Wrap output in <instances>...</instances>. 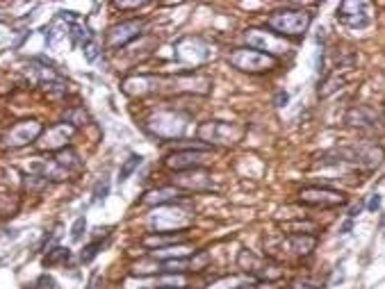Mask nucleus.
Segmentation results:
<instances>
[{
    "label": "nucleus",
    "instance_id": "1",
    "mask_svg": "<svg viewBox=\"0 0 385 289\" xmlns=\"http://www.w3.org/2000/svg\"><path fill=\"white\" fill-rule=\"evenodd\" d=\"M326 155L336 157V160H322V164H351V166H355V169H362V171L379 169L385 160L383 146H379V143H369V141L333 148L331 153H326Z\"/></svg>",
    "mask_w": 385,
    "mask_h": 289
},
{
    "label": "nucleus",
    "instance_id": "2",
    "mask_svg": "<svg viewBox=\"0 0 385 289\" xmlns=\"http://www.w3.org/2000/svg\"><path fill=\"white\" fill-rule=\"evenodd\" d=\"M312 14L308 10H278L267 16V30L283 39H299L308 32Z\"/></svg>",
    "mask_w": 385,
    "mask_h": 289
},
{
    "label": "nucleus",
    "instance_id": "3",
    "mask_svg": "<svg viewBox=\"0 0 385 289\" xmlns=\"http://www.w3.org/2000/svg\"><path fill=\"white\" fill-rule=\"evenodd\" d=\"M228 64L232 69L242 71V73L263 76V73H272V71L278 67V60H276V57L265 55V53H258V50H253V48L246 46V48L230 50Z\"/></svg>",
    "mask_w": 385,
    "mask_h": 289
},
{
    "label": "nucleus",
    "instance_id": "4",
    "mask_svg": "<svg viewBox=\"0 0 385 289\" xmlns=\"http://www.w3.org/2000/svg\"><path fill=\"white\" fill-rule=\"evenodd\" d=\"M239 266H242V271L256 278L260 285L280 283V280L285 278V266L280 262H276L272 257H256L251 251L239 253Z\"/></svg>",
    "mask_w": 385,
    "mask_h": 289
},
{
    "label": "nucleus",
    "instance_id": "5",
    "mask_svg": "<svg viewBox=\"0 0 385 289\" xmlns=\"http://www.w3.org/2000/svg\"><path fill=\"white\" fill-rule=\"evenodd\" d=\"M246 128L226 121H208L199 128V139L210 146H235L244 139Z\"/></svg>",
    "mask_w": 385,
    "mask_h": 289
},
{
    "label": "nucleus",
    "instance_id": "6",
    "mask_svg": "<svg viewBox=\"0 0 385 289\" xmlns=\"http://www.w3.org/2000/svg\"><path fill=\"white\" fill-rule=\"evenodd\" d=\"M244 41L249 48L270 55V57H276V60H278L280 55L289 53V41L278 37V34H274L272 30H267V27H249V30L244 32Z\"/></svg>",
    "mask_w": 385,
    "mask_h": 289
},
{
    "label": "nucleus",
    "instance_id": "7",
    "mask_svg": "<svg viewBox=\"0 0 385 289\" xmlns=\"http://www.w3.org/2000/svg\"><path fill=\"white\" fill-rule=\"evenodd\" d=\"M146 128L157 139H178L187 130V117L178 112H157L148 119Z\"/></svg>",
    "mask_w": 385,
    "mask_h": 289
},
{
    "label": "nucleus",
    "instance_id": "8",
    "mask_svg": "<svg viewBox=\"0 0 385 289\" xmlns=\"http://www.w3.org/2000/svg\"><path fill=\"white\" fill-rule=\"evenodd\" d=\"M299 203L306 207H322V209H331V207H340L346 203V196L340 189H331V187H303L299 192Z\"/></svg>",
    "mask_w": 385,
    "mask_h": 289
},
{
    "label": "nucleus",
    "instance_id": "9",
    "mask_svg": "<svg viewBox=\"0 0 385 289\" xmlns=\"http://www.w3.org/2000/svg\"><path fill=\"white\" fill-rule=\"evenodd\" d=\"M210 157H212V150H208V148L173 150V153L164 157V166L171 169L173 173H180V171H190V169H201Z\"/></svg>",
    "mask_w": 385,
    "mask_h": 289
},
{
    "label": "nucleus",
    "instance_id": "10",
    "mask_svg": "<svg viewBox=\"0 0 385 289\" xmlns=\"http://www.w3.org/2000/svg\"><path fill=\"white\" fill-rule=\"evenodd\" d=\"M43 135V126L39 121H19V124H14L10 130L5 132L3 137V146L5 148H23L28 143H34L39 141V137Z\"/></svg>",
    "mask_w": 385,
    "mask_h": 289
},
{
    "label": "nucleus",
    "instance_id": "11",
    "mask_svg": "<svg viewBox=\"0 0 385 289\" xmlns=\"http://www.w3.org/2000/svg\"><path fill=\"white\" fill-rule=\"evenodd\" d=\"M372 19H374L372 5L365 3V0H358V3H355V0H346V3L338 7V21L349 27H358V30H362V27H367L372 23Z\"/></svg>",
    "mask_w": 385,
    "mask_h": 289
},
{
    "label": "nucleus",
    "instance_id": "12",
    "mask_svg": "<svg viewBox=\"0 0 385 289\" xmlns=\"http://www.w3.org/2000/svg\"><path fill=\"white\" fill-rule=\"evenodd\" d=\"M173 187L180 192H208L212 189V176L206 169H190L173 173Z\"/></svg>",
    "mask_w": 385,
    "mask_h": 289
},
{
    "label": "nucleus",
    "instance_id": "13",
    "mask_svg": "<svg viewBox=\"0 0 385 289\" xmlns=\"http://www.w3.org/2000/svg\"><path fill=\"white\" fill-rule=\"evenodd\" d=\"M74 135H76L74 126H69V124L53 126V128H48L46 132L39 137L37 146L41 150H50V153H60V150L69 148V141L74 139Z\"/></svg>",
    "mask_w": 385,
    "mask_h": 289
},
{
    "label": "nucleus",
    "instance_id": "14",
    "mask_svg": "<svg viewBox=\"0 0 385 289\" xmlns=\"http://www.w3.org/2000/svg\"><path fill=\"white\" fill-rule=\"evenodd\" d=\"M144 27H146V23H144V21H140V19L123 21V23L114 25L112 30H110V34H107V46H110V48L128 46L130 41H135L144 32Z\"/></svg>",
    "mask_w": 385,
    "mask_h": 289
},
{
    "label": "nucleus",
    "instance_id": "15",
    "mask_svg": "<svg viewBox=\"0 0 385 289\" xmlns=\"http://www.w3.org/2000/svg\"><path fill=\"white\" fill-rule=\"evenodd\" d=\"M210 55H212V50H210L208 43H203L201 39H183L176 46V57L180 62H187V64H203L210 60Z\"/></svg>",
    "mask_w": 385,
    "mask_h": 289
},
{
    "label": "nucleus",
    "instance_id": "16",
    "mask_svg": "<svg viewBox=\"0 0 385 289\" xmlns=\"http://www.w3.org/2000/svg\"><path fill=\"white\" fill-rule=\"evenodd\" d=\"M344 121H346V126L358 128V130H374L376 126H379V117H376V112L369 110V107H365V105L351 107Z\"/></svg>",
    "mask_w": 385,
    "mask_h": 289
},
{
    "label": "nucleus",
    "instance_id": "17",
    "mask_svg": "<svg viewBox=\"0 0 385 289\" xmlns=\"http://www.w3.org/2000/svg\"><path fill=\"white\" fill-rule=\"evenodd\" d=\"M183 196V192L176 189V187H160V189H153L148 194H144L142 203L144 205H151V207H166V205H173L176 200Z\"/></svg>",
    "mask_w": 385,
    "mask_h": 289
},
{
    "label": "nucleus",
    "instance_id": "18",
    "mask_svg": "<svg viewBox=\"0 0 385 289\" xmlns=\"http://www.w3.org/2000/svg\"><path fill=\"white\" fill-rule=\"evenodd\" d=\"M142 244L144 246L169 248V246H176V244H187V240H185V235H178V233H153V235L144 237Z\"/></svg>",
    "mask_w": 385,
    "mask_h": 289
},
{
    "label": "nucleus",
    "instance_id": "19",
    "mask_svg": "<svg viewBox=\"0 0 385 289\" xmlns=\"http://www.w3.org/2000/svg\"><path fill=\"white\" fill-rule=\"evenodd\" d=\"M55 164H60L64 171L69 173H78V171H82V160H80V155L76 153L74 148H64V150H60V153H55Z\"/></svg>",
    "mask_w": 385,
    "mask_h": 289
},
{
    "label": "nucleus",
    "instance_id": "20",
    "mask_svg": "<svg viewBox=\"0 0 385 289\" xmlns=\"http://www.w3.org/2000/svg\"><path fill=\"white\" fill-rule=\"evenodd\" d=\"M192 248L187 246V244H176V246H169V248H157L151 253V257L153 259H162V262H166V259H180V257H185L187 253H190Z\"/></svg>",
    "mask_w": 385,
    "mask_h": 289
},
{
    "label": "nucleus",
    "instance_id": "21",
    "mask_svg": "<svg viewBox=\"0 0 385 289\" xmlns=\"http://www.w3.org/2000/svg\"><path fill=\"white\" fill-rule=\"evenodd\" d=\"M140 164H142V155H130L128 160L121 164V169H119V178H116V180H119V183H126V180H128L130 176H133L135 169H137V166H140Z\"/></svg>",
    "mask_w": 385,
    "mask_h": 289
},
{
    "label": "nucleus",
    "instance_id": "22",
    "mask_svg": "<svg viewBox=\"0 0 385 289\" xmlns=\"http://www.w3.org/2000/svg\"><path fill=\"white\" fill-rule=\"evenodd\" d=\"M190 269V262L185 257L180 259H166V262H160V271L162 273H183Z\"/></svg>",
    "mask_w": 385,
    "mask_h": 289
},
{
    "label": "nucleus",
    "instance_id": "23",
    "mask_svg": "<svg viewBox=\"0 0 385 289\" xmlns=\"http://www.w3.org/2000/svg\"><path fill=\"white\" fill-rule=\"evenodd\" d=\"M71 257V251L69 248H64V246H57L53 251H48V255L43 257V264L46 266H53L57 262H64V259H69Z\"/></svg>",
    "mask_w": 385,
    "mask_h": 289
},
{
    "label": "nucleus",
    "instance_id": "24",
    "mask_svg": "<svg viewBox=\"0 0 385 289\" xmlns=\"http://www.w3.org/2000/svg\"><path fill=\"white\" fill-rule=\"evenodd\" d=\"M85 230H87V219H85V216H78V219L74 221V226H71V242L82 240Z\"/></svg>",
    "mask_w": 385,
    "mask_h": 289
},
{
    "label": "nucleus",
    "instance_id": "25",
    "mask_svg": "<svg viewBox=\"0 0 385 289\" xmlns=\"http://www.w3.org/2000/svg\"><path fill=\"white\" fill-rule=\"evenodd\" d=\"M100 248H103V242H94V244H89V246H85V251L80 253V259H82L85 264L91 262V259L100 253Z\"/></svg>",
    "mask_w": 385,
    "mask_h": 289
},
{
    "label": "nucleus",
    "instance_id": "26",
    "mask_svg": "<svg viewBox=\"0 0 385 289\" xmlns=\"http://www.w3.org/2000/svg\"><path fill=\"white\" fill-rule=\"evenodd\" d=\"M107 194H110V180L107 178L98 180L96 187H94V200H105Z\"/></svg>",
    "mask_w": 385,
    "mask_h": 289
},
{
    "label": "nucleus",
    "instance_id": "27",
    "mask_svg": "<svg viewBox=\"0 0 385 289\" xmlns=\"http://www.w3.org/2000/svg\"><path fill=\"white\" fill-rule=\"evenodd\" d=\"M25 185H28V189H32V192H39V189H43V187L48 185V180H46V178H41L39 173H34V176H28Z\"/></svg>",
    "mask_w": 385,
    "mask_h": 289
},
{
    "label": "nucleus",
    "instance_id": "28",
    "mask_svg": "<svg viewBox=\"0 0 385 289\" xmlns=\"http://www.w3.org/2000/svg\"><path fill=\"white\" fill-rule=\"evenodd\" d=\"M85 121H87V114H85L82 110H74V112H69V114H67V124H69V126H74V128L82 126Z\"/></svg>",
    "mask_w": 385,
    "mask_h": 289
},
{
    "label": "nucleus",
    "instance_id": "29",
    "mask_svg": "<svg viewBox=\"0 0 385 289\" xmlns=\"http://www.w3.org/2000/svg\"><path fill=\"white\" fill-rule=\"evenodd\" d=\"M208 259H210V255H208L206 251H203V253H199V255H196V257H192V259H190V269H192V271H201L203 266L208 264Z\"/></svg>",
    "mask_w": 385,
    "mask_h": 289
},
{
    "label": "nucleus",
    "instance_id": "30",
    "mask_svg": "<svg viewBox=\"0 0 385 289\" xmlns=\"http://www.w3.org/2000/svg\"><path fill=\"white\" fill-rule=\"evenodd\" d=\"M237 287H239L237 278H221V280H217V283L210 285V289H237Z\"/></svg>",
    "mask_w": 385,
    "mask_h": 289
},
{
    "label": "nucleus",
    "instance_id": "31",
    "mask_svg": "<svg viewBox=\"0 0 385 289\" xmlns=\"http://www.w3.org/2000/svg\"><path fill=\"white\" fill-rule=\"evenodd\" d=\"M82 48H85V57H87V60H89V62H94V60H96V57H98V43L94 41V39L87 41Z\"/></svg>",
    "mask_w": 385,
    "mask_h": 289
},
{
    "label": "nucleus",
    "instance_id": "32",
    "mask_svg": "<svg viewBox=\"0 0 385 289\" xmlns=\"http://www.w3.org/2000/svg\"><path fill=\"white\" fill-rule=\"evenodd\" d=\"M144 3H114L116 10H140Z\"/></svg>",
    "mask_w": 385,
    "mask_h": 289
},
{
    "label": "nucleus",
    "instance_id": "33",
    "mask_svg": "<svg viewBox=\"0 0 385 289\" xmlns=\"http://www.w3.org/2000/svg\"><path fill=\"white\" fill-rule=\"evenodd\" d=\"M287 100H289V96H287V93H285V91H280L278 96H276V105H278V107H283V105H287Z\"/></svg>",
    "mask_w": 385,
    "mask_h": 289
},
{
    "label": "nucleus",
    "instance_id": "34",
    "mask_svg": "<svg viewBox=\"0 0 385 289\" xmlns=\"http://www.w3.org/2000/svg\"><path fill=\"white\" fill-rule=\"evenodd\" d=\"M258 289H292V287H280L278 283H265V285H258Z\"/></svg>",
    "mask_w": 385,
    "mask_h": 289
},
{
    "label": "nucleus",
    "instance_id": "35",
    "mask_svg": "<svg viewBox=\"0 0 385 289\" xmlns=\"http://www.w3.org/2000/svg\"><path fill=\"white\" fill-rule=\"evenodd\" d=\"M379 205H381V196H379V194H374V198L369 200V209H376Z\"/></svg>",
    "mask_w": 385,
    "mask_h": 289
},
{
    "label": "nucleus",
    "instance_id": "36",
    "mask_svg": "<svg viewBox=\"0 0 385 289\" xmlns=\"http://www.w3.org/2000/svg\"><path fill=\"white\" fill-rule=\"evenodd\" d=\"M237 289H258V285H239Z\"/></svg>",
    "mask_w": 385,
    "mask_h": 289
},
{
    "label": "nucleus",
    "instance_id": "37",
    "mask_svg": "<svg viewBox=\"0 0 385 289\" xmlns=\"http://www.w3.org/2000/svg\"><path fill=\"white\" fill-rule=\"evenodd\" d=\"M383 114H385V105H383Z\"/></svg>",
    "mask_w": 385,
    "mask_h": 289
}]
</instances>
